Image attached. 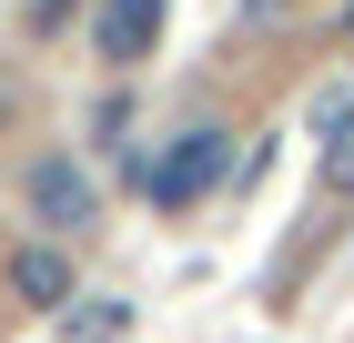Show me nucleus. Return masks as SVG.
<instances>
[{
	"mask_svg": "<svg viewBox=\"0 0 354 343\" xmlns=\"http://www.w3.org/2000/svg\"><path fill=\"white\" fill-rule=\"evenodd\" d=\"M223 172H233V132H213V121H192V132H172L162 152L142 161V192H152L162 212H192L203 192L223 182Z\"/></svg>",
	"mask_w": 354,
	"mask_h": 343,
	"instance_id": "f257e3e1",
	"label": "nucleus"
},
{
	"mask_svg": "<svg viewBox=\"0 0 354 343\" xmlns=\"http://www.w3.org/2000/svg\"><path fill=\"white\" fill-rule=\"evenodd\" d=\"M91 51L122 61V71L152 61V51H162V0H102V10H91Z\"/></svg>",
	"mask_w": 354,
	"mask_h": 343,
	"instance_id": "f03ea898",
	"label": "nucleus"
},
{
	"mask_svg": "<svg viewBox=\"0 0 354 343\" xmlns=\"http://www.w3.org/2000/svg\"><path fill=\"white\" fill-rule=\"evenodd\" d=\"M30 212H41L51 233H82V222H91V172L71 152H41V161H30Z\"/></svg>",
	"mask_w": 354,
	"mask_h": 343,
	"instance_id": "7ed1b4c3",
	"label": "nucleus"
},
{
	"mask_svg": "<svg viewBox=\"0 0 354 343\" xmlns=\"http://www.w3.org/2000/svg\"><path fill=\"white\" fill-rule=\"evenodd\" d=\"M10 293L51 313V303H71V263H61L51 242H21V253H10Z\"/></svg>",
	"mask_w": 354,
	"mask_h": 343,
	"instance_id": "20e7f679",
	"label": "nucleus"
},
{
	"mask_svg": "<svg viewBox=\"0 0 354 343\" xmlns=\"http://www.w3.org/2000/svg\"><path fill=\"white\" fill-rule=\"evenodd\" d=\"M324 132H334V141H324V182L354 192V101H324Z\"/></svg>",
	"mask_w": 354,
	"mask_h": 343,
	"instance_id": "39448f33",
	"label": "nucleus"
},
{
	"mask_svg": "<svg viewBox=\"0 0 354 343\" xmlns=\"http://www.w3.org/2000/svg\"><path fill=\"white\" fill-rule=\"evenodd\" d=\"M122 323H132L122 303H91V313H71V333H91V343H102V333H122Z\"/></svg>",
	"mask_w": 354,
	"mask_h": 343,
	"instance_id": "423d86ee",
	"label": "nucleus"
}]
</instances>
